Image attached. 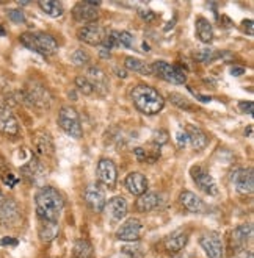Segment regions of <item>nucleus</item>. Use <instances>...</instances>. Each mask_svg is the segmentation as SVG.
<instances>
[{"label":"nucleus","instance_id":"f257e3e1","mask_svg":"<svg viewBox=\"0 0 254 258\" xmlns=\"http://www.w3.org/2000/svg\"><path fill=\"white\" fill-rule=\"evenodd\" d=\"M36 213L41 221H58L65 208V201L62 194L55 188H41L36 194Z\"/></svg>","mask_w":254,"mask_h":258},{"label":"nucleus","instance_id":"f03ea898","mask_svg":"<svg viewBox=\"0 0 254 258\" xmlns=\"http://www.w3.org/2000/svg\"><path fill=\"white\" fill-rule=\"evenodd\" d=\"M130 97H132L133 105H135L143 114H149V116L162 111L163 105H165V99L162 97L159 91L154 89L153 86H147V85L135 86L132 89Z\"/></svg>","mask_w":254,"mask_h":258},{"label":"nucleus","instance_id":"7ed1b4c3","mask_svg":"<svg viewBox=\"0 0 254 258\" xmlns=\"http://www.w3.org/2000/svg\"><path fill=\"white\" fill-rule=\"evenodd\" d=\"M19 39L27 49L33 50L42 56H50L58 50V42L55 41V38L44 32H35V33L27 32L22 33Z\"/></svg>","mask_w":254,"mask_h":258},{"label":"nucleus","instance_id":"20e7f679","mask_svg":"<svg viewBox=\"0 0 254 258\" xmlns=\"http://www.w3.org/2000/svg\"><path fill=\"white\" fill-rule=\"evenodd\" d=\"M153 74H156L157 77L162 80H165L173 85H182L187 82V74L182 68H179L176 64H170L167 61H156L151 66Z\"/></svg>","mask_w":254,"mask_h":258},{"label":"nucleus","instance_id":"39448f33","mask_svg":"<svg viewBox=\"0 0 254 258\" xmlns=\"http://www.w3.org/2000/svg\"><path fill=\"white\" fill-rule=\"evenodd\" d=\"M58 125L62 127V130L65 133H68L71 138H76V140L82 138L83 132H82V125H80V119H79L77 111L72 107H63L60 110Z\"/></svg>","mask_w":254,"mask_h":258},{"label":"nucleus","instance_id":"423d86ee","mask_svg":"<svg viewBox=\"0 0 254 258\" xmlns=\"http://www.w3.org/2000/svg\"><path fill=\"white\" fill-rule=\"evenodd\" d=\"M25 99L30 100V103L41 110H49L50 103H52V96L49 93V89L38 82L30 83V86L27 88V93H25Z\"/></svg>","mask_w":254,"mask_h":258},{"label":"nucleus","instance_id":"0eeeda50","mask_svg":"<svg viewBox=\"0 0 254 258\" xmlns=\"http://www.w3.org/2000/svg\"><path fill=\"white\" fill-rule=\"evenodd\" d=\"M100 2H94V0H86V2H79L72 10V16L80 24H93L99 16V8Z\"/></svg>","mask_w":254,"mask_h":258},{"label":"nucleus","instance_id":"6e6552de","mask_svg":"<svg viewBox=\"0 0 254 258\" xmlns=\"http://www.w3.org/2000/svg\"><path fill=\"white\" fill-rule=\"evenodd\" d=\"M190 172H191L193 181H195L196 186H198L202 192H206V194H209V196H217V194H218V186H217V183H215L214 177H212L211 174H209L206 169H202L201 166H193Z\"/></svg>","mask_w":254,"mask_h":258},{"label":"nucleus","instance_id":"1a4fd4ad","mask_svg":"<svg viewBox=\"0 0 254 258\" xmlns=\"http://www.w3.org/2000/svg\"><path fill=\"white\" fill-rule=\"evenodd\" d=\"M199 244L204 249V252L207 253L209 258H223L225 255V247H223V241L220 238V235L211 232L206 233L204 236H201Z\"/></svg>","mask_w":254,"mask_h":258},{"label":"nucleus","instance_id":"9d476101","mask_svg":"<svg viewBox=\"0 0 254 258\" xmlns=\"http://www.w3.org/2000/svg\"><path fill=\"white\" fill-rule=\"evenodd\" d=\"M77 38L82 42H86L89 45H100L104 38H106V30L97 24H88L82 28H79Z\"/></svg>","mask_w":254,"mask_h":258},{"label":"nucleus","instance_id":"9b49d317","mask_svg":"<svg viewBox=\"0 0 254 258\" xmlns=\"http://www.w3.org/2000/svg\"><path fill=\"white\" fill-rule=\"evenodd\" d=\"M232 185L240 194H251L254 188V177H252V169H237L234 171L232 177Z\"/></svg>","mask_w":254,"mask_h":258},{"label":"nucleus","instance_id":"f8f14e48","mask_svg":"<svg viewBox=\"0 0 254 258\" xmlns=\"http://www.w3.org/2000/svg\"><path fill=\"white\" fill-rule=\"evenodd\" d=\"M141 232H143V225L138 219L135 218H130L127 219L121 227L118 229L116 232V238L119 241H138V238L141 236Z\"/></svg>","mask_w":254,"mask_h":258},{"label":"nucleus","instance_id":"ddd939ff","mask_svg":"<svg viewBox=\"0 0 254 258\" xmlns=\"http://www.w3.org/2000/svg\"><path fill=\"white\" fill-rule=\"evenodd\" d=\"M97 180L104 186L107 188H113L116 183V166L112 160L102 158L97 163Z\"/></svg>","mask_w":254,"mask_h":258},{"label":"nucleus","instance_id":"4468645a","mask_svg":"<svg viewBox=\"0 0 254 258\" xmlns=\"http://www.w3.org/2000/svg\"><path fill=\"white\" fill-rule=\"evenodd\" d=\"M21 219V210L19 205L13 199L4 201L2 207H0V222L5 227H14Z\"/></svg>","mask_w":254,"mask_h":258},{"label":"nucleus","instance_id":"2eb2a0df","mask_svg":"<svg viewBox=\"0 0 254 258\" xmlns=\"http://www.w3.org/2000/svg\"><path fill=\"white\" fill-rule=\"evenodd\" d=\"M83 197H85V202L88 204V207L97 211V213L106 207V192H104V189L99 185H88Z\"/></svg>","mask_w":254,"mask_h":258},{"label":"nucleus","instance_id":"dca6fc26","mask_svg":"<svg viewBox=\"0 0 254 258\" xmlns=\"http://www.w3.org/2000/svg\"><path fill=\"white\" fill-rule=\"evenodd\" d=\"M104 208L107 210L109 218L115 222H119L127 215V202L121 196H116V197H113V199H110L109 202H106V207Z\"/></svg>","mask_w":254,"mask_h":258},{"label":"nucleus","instance_id":"f3484780","mask_svg":"<svg viewBox=\"0 0 254 258\" xmlns=\"http://www.w3.org/2000/svg\"><path fill=\"white\" fill-rule=\"evenodd\" d=\"M85 79L91 83L93 89L97 91V93L104 94L107 91L109 88V82H107V75L104 71H100L99 68L96 66H89L86 69V75H85Z\"/></svg>","mask_w":254,"mask_h":258},{"label":"nucleus","instance_id":"a211bd4d","mask_svg":"<svg viewBox=\"0 0 254 258\" xmlns=\"http://www.w3.org/2000/svg\"><path fill=\"white\" fill-rule=\"evenodd\" d=\"M124 186L127 188V191L133 196H141L146 192L147 189V180L143 174L140 172H130L126 180H124Z\"/></svg>","mask_w":254,"mask_h":258},{"label":"nucleus","instance_id":"6ab92c4d","mask_svg":"<svg viewBox=\"0 0 254 258\" xmlns=\"http://www.w3.org/2000/svg\"><path fill=\"white\" fill-rule=\"evenodd\" d=\"M33 143H35V149H36L38 155L47 157V155L54 154L55 146H54V141H52V136L47 132H44V130L36 132L35 138H33Z\"/></svg>","mask_w":254,"mask_h":258},{"label":"nucleus","instance_id":"aec40b11","mask_svg":"<svg viewBox=\"0 0 254 258\" xmlns=\"http://www.w3.org/2000/svg\"><path fill=\"white\" fill-rule=\"evenodd\" d=\"M188 242V232L187 230H174L171 235H168V238L165 239V249L171 253H177L181 252Z\"/></svg>","mask_w":254,"mask_h":258},{"label":"nucleus","instance_id":"412c9836","mask_svg":"<svg viewBox=\"0 0 254 258\" xmlns=\"http://www.w3.org/2000/svg\"><path fill=\"white\" fill-rule=\"evenodd\" d=\"M0 132L7 136H16L19 133V122L10 110H0Z\"/></svg>","mask_w":254,"mask_h":258},{"label":"nucleus","instance_id":"4be33fe9","mask_svg":"<svg viewBox=\"0 0 254 258\" xmlns=\"http://www.w3.org/2000/svg\"><path fill=\"white\" fill-rule=\"evenodd\" d=\"M179 202H181L184 208L188 210L190 213H202L206 208L204 202L191 191H182L181 196H179Z\"/></svg>","mask_w":254,"mask_h":258},{"label":"nucleus","instance_id":"5701e85b","mask_svg":"<svg viewBox=\"0 0 254 258\" xmlns=\"http://www.w3.org/2000/svg\"><path fill=\"white\" fill-rule=\"evenodd\" d=\"M160 205V197L157 192H144L138 197V201L135 204L137 210L140 213H149V211L156 210Z\"/></svg>","mask_w":254,"mask_h":258},{"label":"nucleus","instance_id":"b1692460","mask_svg":"<svg viewBox=\"0 0 254 258\" xmlns=\"http://www.w3.org/2000/svg\"><path fill=\"white\" fill-rule=\"evenodd\" d=\"M187 136H188V141L190 144L193 146V149H196V150H202L209 140H207V135L199 128V127H195V125H188L187 127Z\"/></svg>","mask_w":254,"mask_h":258},{"label":"nucleus","instance_id":"393cba45","mask_svg":"<svg viewBox=\"0 0 254 258\" xmlns=\"http://www.w3.org/2000/svg\"><path fill=\"white\" fill-rule=\"evenodd\" d=\"M234 244L238 249H243L246 246V242L252 238V227L251 224H243V225H238L237 229L234 230Z\"/></svg>","mask_w":254,"mask_h":258},{"label":"nucleus","instance_id":"a878e982","mask_svg":"<svg viewBox=\"0 0 254 258\" xmlns=\"http://www.w3.org/2000/svg\"><path fill=\"white\" fill-rule=\"evenodd\" d=\"M196 35H198L201 42H211L214 39L212 24L209 22L206 18H198L196 19Z\"/></svg>","mask_w":254,"mask_h":258},{"label":"nucleus","instance_id":"bb28decb","mask_svg":"<svg viewBox=\"0 0 254 258\" xmlns=\"http://www.w3.org/2000/svg\"><path fill=\"white\" fill-rule=\"evenodd\" d=\"M124 66H126V69H129L132 72H138V74H143V75H151L153 74L151 66H149L147 63H144L143 59L133 58V56H127L126 58Z\"/></svg>","mask_w":254,"mask_h":258},{"label":"nucleus","instance_id":"cd10ccee","mask_svg":"<svg viewBox=\"0 0 254 258\" xmlns=\"http://www.w3.org/2000/svg\"><path fill=\"white\" fill-rule=\"evenodd\" d=\"M72 256L74 258H93L94 250H93L91 242L86 241V239H79L76 244H74Z\"/></svg>","mask_w":254,"mask_h":258},{"label":"nucleus","instance_id":"c85d7f7f","mask_svg":"<svg viewBox=\"0 0 254 258\" xmlns=\"http://www.w3.org/2000/svg\"><path fill=\"white\" fill-rule=\"evenodd\" d=\"M38 5L50 18H60L63 14V5L57 0H39Z\"/></svg>","mask_w":254,"mask_h":258},{"label":"nucleus","instance_id":"c756f323","mask_svg":"<svg viewBox=\"0 0 254 258\" xmlns=\"http://www.w3.org/2000/svg\"><path fill=\"white\" fill-rule=\"evenodd\" d=\"M58 233L57 221H42L39 227V238L42 241H52Z\"/></svg>","mask_w":254,"mask_h":258},{"label":"nucleus","instance_id":"7c9ffc66","mask_svg":"<svg viewBox=\"0 0 254 258\" xmlns=\"http://www.w3.org/2000/svg\"><path fill=\"white\" fill-rule=\"evenodd\" d=\"M71 61L74 66H89V63H91V56H89V53L86 50L77 49L71 55Z\"/></svg>","mask_w":254,"mask_h":258},{"label":"nucleus","instance_id":"2f4dec72","mask_svg":"<svg viewBox=\"0 0 254 258\" xmlns=\"http://www.w3.org/2000/svg\"><path fill=\"white\" fill-rule=\"evenodd\" d=\"M168 100L176 105V107H179L181 110H191V103L187 97H184L182 94H177V93H171L168 96Z\"/></svg>","mask_w":254,"mask_h":258},{"label":"nucleus","instance_id":"473e14b6","mask_svg":"<svg viewBox=\"0 0 254 258\" xmlns=\"http://www.w3.org/2000/svg\"><path fill=\"white\" fill-rule=\"evenodd\" d=\"M76 86L79 88L80 93H83L85 96H89V94H93V93H94V89H93L91 83H89V82L85 79V75H79V77L76 79Z\"/></svg>","mask_w":254,"mask_h":258},{"label":"nucleus","instance_id":"72a5a7b5","mask_svg":"<svg viewBox=\"0 0 254 258\" xmlns=\"http://www.w3.org/2000/svg\"><path fill=\"white\" fill-rule=\"evenodd\" d=\"M118 42L119 45H123V47H127V49H132L133 45H135V39H133V36L129 32H118Z\"/></svg>","mask_w":254,"mask_h":258},{"label":"nucleus","instance_id":"f704fd0d","mask_svg":"<svg viewBox=\"0 0 254 258\" xmlns=\"http://www.w3.org/2000/svg\"><path fill=\"white\" fill-rule=\"evenodd\" d=\"M218 58V53L214 50V49H202L199 53H198V59L199 61H202L204 64H209V63H212L214 59Z\"/></svg>","mask_w":254,"mask_h":258},{"label":"nucleus","instance_id":"c9c22d12","mask_svg":"<svg viewBox=\"0 0 254 258\" xmlns=\"http://www.w3.org/2000/svg\"><path fill=\"white\" fill-rule=\"evenodd\" d=\"M138 246H126L123 247V256L124 258H141V252H138Z\"/></svg>","mask_w":254,"mask_h":258},{"label":"nucleus","instance_id":"e433bc0d","mask_svg":"<svg viewBox=\"0 0 254 258\" xmlns=\"http://www.w3.org/2000/svg\"><path fill=\"white\" fill-rule=\"evenodd\" d=\"M8 18L16 24H25V14L21 10H10Z\"/></svg>","mask_w":254,"mask_h":258},{"label":"nucleus","instance_id":"4c0bfd02","mask_svg":"<svg viewBox=\"0 0 254 258\" xmlns=\"http://www.w3.org/2000/svg\"><path fill=\"white\" fill-rule=\"evenodd\" d=\"M153 138H154V143L160 147V146H163L165 143H168V138H170V136H168V133H167L165 130H159V132L154 133Z\"/></svg>","mask_w":254,"mask_h":258},{"label":"nucleus","instance_id":"58836bf2","mask_svg":"<svg viewBox=\"0 0 254 258\" xmlns=\"http://www.w3.org/2000/svg\"><path fill=\"white\" fill-rule=\"evenodd\" d=\"M0 178L4 180V183H5L8 188H14V186L18 185V181H19V178H18L16 175H14L13 172H8V174H5L4 177H0Z\"/></svg>","mask_w":254,"mask_h":258},{"label":"nucleus","instance_id":"ea45409f","mask_svg":"<svg viewBox=\"0 0 254 258\" xmlns=\"http://www.w3.org/2000/svg\"><path fill=\"white\" fill-rule=\"evenodd\" d=\"M238 108H240L243 113H246V114H252V111H254V103L251 102V100H248V102H240L238 103Z\"/></svg>","mask_w":254,"mask_h":258},{"label":"nucleus","instance_id":"a19ab883","mask_svg":"<svg viewBox=\"0 0 254 258\" xmlns=\"http://www.w3.org/2000/svg\"><path fill=\"white\" fill-rule=\"evenodd\" d=\"M187 143H188L187 132H185V130H184V132H179V133H177V146L182 149V147L187 146Z\"/></svg>","mask_w":254,"mask_h":258},{"label":"nucleus","instance_id":"79ce46f5","mask_svg":"<svg viewBox=\"0 0 254 258\" xmlns=\"http://www.w3.org/2000/svg\"><path fill=\"white\" fill-rule=\"evenodd\" d=\"M0 246H18V239L11 236H5L0 239Z\"/></svg>","mask_w":254,"mask_h":258},{"label":"nucleus","instance_id":"37998d69","mask_svg":"<svg viewBox=\"0 0 254 258\" xmlns=\"http://www.w3.org/2000/svg\"><path fill=\"white\" fill-rule=\"evenodd\" d=\"M140 16H141L146 22H153V21L156 19V14H154L153 11H149V10L141 11V13H140Z\"/></svg>","mask_w":254,"mask_h":258},{"label":"nucleus","instance_id":"c03bdc74","mask_svg":"<svg viewBox=\"0 0 254 258\" xmlns=\"http://www.w3.org/2000/svg\"><path fill=\"white\" fill-rule=\"evenodd\" d=\"M110 55H112V53H110V49H107L106 45H102V44H100V45H99V56L104 58V59H109Z\"/></svg>","mask_w":254,"mask_h":258},{"label":"nucleus","instance_id":"a18cd8bd","mask_svg":"<svg viewBox=\"0 0 254 258\" xmlns=\"http://www.w3.org/2000/svg\"><path fill=\"white\" fill-rule=\"evenodd\" d=\"M133 152H135V155H137V158H138L140 161H143V160L147 158V152H146L144 149H141V147H137Z\"/></svg>","mask_w":254,"mask_h":258},{"label":"nucleus","instance_id":"49530a36","mask_svg":"<svg viewBox=\"0 0 254 258\" xmlns=\"http://www.w3.org/2000/svg\"><path fill=\"white\" fill-rule=\"evenodd\" d=\"M231 74L234 75V77H240V75L245 74V68H238V66H234L231 69Z\"/></svg>","mask_w":254,"mask_h":258},{"label":"nucleus","instance_id":"de8ad7c7","mask_svg":"<svg viewBox=\"0 0 254 258\" xmlns=\"http://www.w3.org/2000/svg\"><path fill=\"white\" fill-rule=\"evenodd\" d=\"M243 27H245V32L249 35V36H252V21H243Z\"/></svg>","mask_w":254,"mask_h":258},{"label":"nucleus","instance_id":"09e8293b","mask_svg":"<svg viewBox=\"0 0 254 258\" xmlns=\"http://www.w3.org/2000/svg\"><path fill=\"white\" fill-rule=\"evenodd\" d=\"M190 91H191V94L195 96V97H198V99H199L201 102H211V100H212L211 97H207V96H201L199 93H196V91H193L191 88H190Z\"/></svg>","mask_w":254,"mask_h":258},{"label":"nucleus","instance_id":"8fccbe9b","mask_svg":"<svg viewBox=\"0 0 254 258\" xmlns=\"http://www.w3.org/2000/svg\"><path fill=\"white\" fill-rule=\"evenodd\" d=\"M115 72L118 74V77H119V79H126V77H127V72L123 71V69H115Z\"/></svg>","mask_w":254,"mask_h":258},{"label":"nucleus","instance_id":"3c124183","mask_svg":"<svg viewBox=\"0 0 254 258\" xmlns=\"http://www.w3.org/2000/svg\"><path fill=\"white\" fill-rule=\"evenodd\" d=\"M240 258H254V255H252V252L249 250V252H243Z\"/></svg>","mask_w":254,"mask_h":258},{"label":"nucleus","instance_id":"603ef678","mask_svg":"<svg viewBox=\"0 0 254 258\" xmlns=\"http://www.w3.org/2000/svg\"><path fill=\"white\" fill-rule=\"evenodd\" d=\"M7 35V32H5V28L2 27V25H0V36H5Z\"/></svg>","mask_w":254,"mask_h":258},{"label":"nucleus","instance_id":"864d4df0","mask_svg":"<svg viewBox=\"0 0 254 258\" xmlns=\"http://www.w3.org/2000/svg\"><path fill=\"white\" fill-rule=\"evenodd\" d=\"M2 204H4V194L0 191V207H2Z\"/></svg>","mask_w":254,"mask_h":258}]
</instances>
